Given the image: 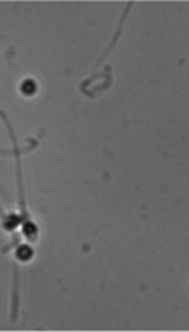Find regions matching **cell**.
Segmentation results:
<instances>
[{"mask_svg":"<svg viewBox=\"0 0 189 332\" xmlns=\"http://www.w3.org/2000/svg\"><path fill=\"white\" fill-rule=\"evenodd\" d=\"M35 83L32 82V80H26L25 83H23V86H22V90L26 93V95H31V93L35 92Z\"/></svg>","mask_w":189,"mask_h":332,"instance_id":"cell-1","label":"cell"},{"mask_svg":"<svg viewBox=\"0 0 189 332\" xmlns=\"http://www.w3.org/2000/svg\"><path fill=\"white\" fill-rule=\"evenodd\" d=\"M17 255H19L22 259H28V258L32 255V252H31L29 248H26V246H22V248L17 251Z\"/></svg>","mask_w":189,"mask_h":332,"instance_id":"cell-2","label":"cell"},{"mask_svg":"<svg viewBox=\"0 0 189 332\" xmlns=\"http://www.w3.org/2000/svg\"><path fill=\"white\" fill-rule=\"evenodd\" d=\"M25 232L28 233V235H34V233H35V227L32 226V224H28V226L25 227Z\"/></svg>","mask_w":189,"mask_h":332,"instance_id":"cell-3","label":"cell"}]
</instances>
